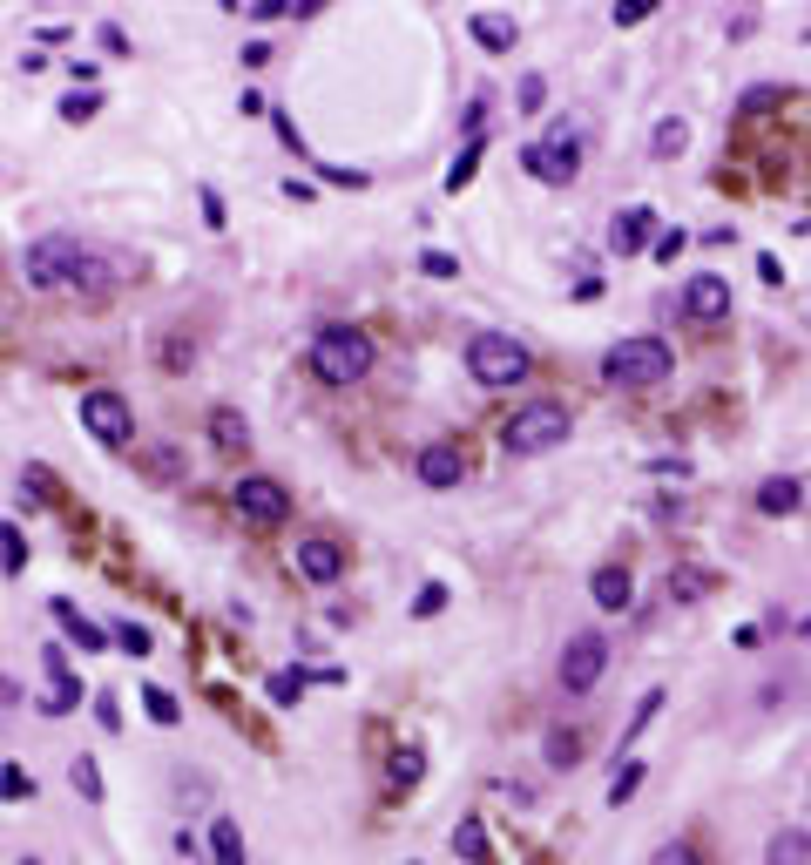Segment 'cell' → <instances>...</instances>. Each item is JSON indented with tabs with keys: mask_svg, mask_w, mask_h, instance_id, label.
<instances>
[{
	"mask_svg": "<svg viewBox=\"0 0 811 865\" xmlns=\"http://www.w3.org/2000/svg\"><path fill=\"white\" fill-rule=\"evenodd\" d=\"M21 271H28L34 291H55V284H88V291H109V284L122 278V257H102L95 244H82V237L55 230V237H34V244H28Z\"/></svg>",
	"mask_w": 811,
	"mask_h": 865,
	"instance_id": "1",
	"label": "cell"
},
{
	"mask_svg": "<svg viewBox=\"0 0 811 865\" xmlns=\"http://www.w3.org/2000/svg\"><path fill=\"white\" fill-rule=\"evenodd\" d=\"M311 372L325 386H359L365 372H372V338L359 325H325V332L311 338Z\"/></svg>",
	"mask_w": 811,
	"mask_h": 865,
	"instance_id": "2",
	"label": "cell"
},
{
	"mask_svg": "<svg viewBox=\"0 0 811 865\" xmlns=\"http://www.w3.org/2000/svg\"><path fill=\"white\" fill-rule=\"evenodd\" d=\"M670 365H676V352L670 345H663V338H622V345H609V352H602V379H609V386H663V379H670Z\"/></svg>",
	"mask_w": 811,
	"mask_h": 865,
	"instance_id": "3",
	"label": "cell"
},
{
	"mask_svg": "<svg viewBox=\"0 0 811 865\" xmlns=\"http://www.w3.org/2000/svg\"><path fill=\"white\" fill-rule=\"evenodd\" d=\"M467 372H474V386L501 392V386H521L528 379V345L507 332H474V345H467Z\"/></svg>",
	"mask_w": 811,
	"mask_h": 865,
	"instance_id": "4",
	"label": "cell"
},
{
	"mask_svg": "<svg viewBox=\"0 0 811 865\" xmlns=\"http://www.w3.org/2000/svg\"><path fill=\"white\" fill-rule=\"evenodd\" d=\"M507 453H548L568 440V413H561L555 399H534V406H521V413L507 419Z\"/></svg>",
	"mask_w": 811,
	"mask_h": 865,
	"instance_id": "5",
	"label": "cell"
},
{
	"mask_svg": "<svg viewBox=\"0 0 811 865\" xmlns=\"http://www.w3.org/2000/svg\"><path fill=\"white\" fill-rule=\"evenodd\" d=\"M82 426H88V440H102V447H129L136 440V413H129V399L115 386L82 392Z\"/></svg>",
	"mask_w": 811,
	"mask_h": 865,
	"instance_id": "6",
	"label": "cell"
},
{
	"mask_svg": "<svg viewBox=\"0 0 811 865\" xmlns=\"http://www.w3.org/2000/svg\"><path fill=\"white\" fill-rule=\"evenodd\" d=\"M230 507H237V521H251V528H278L284 514H291V494H284L271 474H244L230 487Z\"/></svg>",
	"mask_w": 811,
	"mask_h": 865,
	"instance_id": "7",
	"label": "cell"
},
{
	"mask_svg": "<svg viewBox=\"0 0 811 865\" xmlns=\"http://www.w3.org/2000/svg\"><path fill=\"white\" fill-rule=\"evenodd\" d=\"M602 670H609V642L595 636V629L568 636V649H561V690H568V697H588V690L602 683Z\"/></svg>",
	"mask_w": 811,
	"mask_h": 865,
	"instance_id": "8",
	"label": "cell"
},
{
	"mask_svg": "<svg viewBox=\"0 0 811 865\" xmlns=\"http://www.w3.org/2000/svg\"><path fill=\"white\" fill-rule=\"evenodd\" d=\"M521 163H528L541 183H575V176H582V149H575L568 136H555V142H534Z\"/></svg>",
	"mask_w": 811,
	"mask_h": 865,
	"instance_id": "9",
	"label": "cell"
},
{
	"mask_svg": "<svg viewBox=\"0 0 811 865\" xmlns=\"http://www.w3.org/2000/svg\"><path fill=\"white\" fill-rule=\"evenodd\" d=\"M41 663H48V676H55V690L41 697V717H68V710L82 703V676L68 670V649H61V642H48V649H41Z\"/></svg>",
	"mask_w": 811,
	"mask_h": 865,
	"instance_id": "10",
	"label": "cell"
},
{
	"mask_svg": "<svg viewBox=\"0 0 811 865\" xmlns=\"http://www.w3.org/2000/svg\"><path fill=\"white\" fill-rule=\"evenodd\" d=\"M291 561H298V575H305V582H338V575H345V548H338V541H325V534L298 541V548H291Z\"/></svg>",
	"mask_w": 811,
	"mask_h": 865,
	"instance_id": "11",
	"label": "cell"
},
{
	"mask_svg": "<svg viewBox=\"0 0 811 865\" xmlns=\"http://www.w3.org/2000/svg\"><path fill=\"white\" fill-rule=\"evenodd\" d=\"M649 230H656V210H643V203H636V210H616V217H609V251L636 257L649 244Z\"/></svg>",
	"mask_w": 811,
	"mask_h": 865,
	"instance_id": "12",
	"label": "cell"
},
{
	"mask_svg": "<svg viewBox=\"0 0 811 865\" xmlns=\"http://www.w3.org/2000/svg\"><path fill=\"white\" fill-rule=\"evenodd\" d=\"M460 474H467V460H460L453 440H426L420 447V480L426 487H460Z\"/></svg>",
	"mask_w": 811,
	"mask_h": 865,
	"instance_id": "13",
	"label": "cell"
},
{
	"mask_svg": "<svg viewBox=\"0 0 811 865\" xmlns=\"http://www.w3.org/2000/svg\"><path fill=\"white\" fill-rule=\"evenodd\" d=\"M48 609H55V622H61V636L68 642H82V656H102V649H109V629H95V622H88L82 609H75V602H48Z\"/></svg>",
	"mask_w": 811,
	"mask_h": 865,
	"instance_id": "14",
	"label": "cell"
},
{
	"mask_svg": "<svg viewBox=\"0 0 811 865\" xmlns=\"http://www.w3.org/2000/svg\"><path fill=\"white\" fill-rule=\"evenodd\" d=\"M683 311H690V318H724L730 311V284L724 278H690L683 284Z\"/></svg>",
	"mask_w": 811,
	"mask_h": 865,
	"instance_id": "15",
	"label": "cell"
},
{
	"mask_svg": "<svg viewBox=\"0 0 811 865\" xmlns=\"http://www.w3.org/2000/svg\"><path fill=\"white\" fill-rule=\"evenodd\" d=\"M588 595H595V609L622 615V609H629V595H636V582H629V568H595V582H588Z\"/></svg>",
	"mask_w": 811,
	"mask_h": 865,
	"instance_id": "16",
	"label": "cell"
},
{
	"mask_svg": "<svg viewBox=\"0 0 811 865\" xmlns=\"http://www.w3.org/2000/svg\"><path fill=\"white\" fill-rule=\"evenodd\" d=\"M798 501H805V487L791 474H771L764 487H757V514H798Z\"/></svg>",
	"mask_w": 811,
	"mask_h": 865,
	"instance_id": "17",
	"label": "cell"
},
{
	"mask_svg": "<svg viewBox=\"0 0 811 865\" xmlns=\"http://www.w3.org/2000/svg\"><path fill=\"white\" fill-rule=\"evenodd\" d=\"M210 859H217V865H251V859H244V832H237V818H210Z\"/></svg>",
	"mask_w": 811,
	"mask_h": 865,
	"instance_id": "18",
	"label": "cell"
},
{
	"mask_svg": "<svg viewBox=\"0 0 811 865\" xmlns=\"http://www.w3.org/2000/svg\"><path fill=\"white\" fill-rule=\"evenodd\" d=\"M467 34H474L480 48H494V55H507V48H514V21H507V14H474V21H467Z\"/></svg>",
	"mask_w": 811,
	"mask_h": 865,
	"instance_id": "19",
	"label": "cell"
},
{
	"mask_svg": "<svg viewBox=\"0 0 811 865\" xmlns=\"http://www.w3.org/2000/svg\"><path fill=\"white\" fill-rule=\"evenodd\" d=\"M811 859V838L805 832H778L771 845H764V865H805Z\"/></svg>",
	"mask_w": 811,
	"mask_h": 865,
	"instance_id": "20",
	"label": "cell"
},
{
	"mask_svg": "<svg viewBox=\"0 0 811 865\" xmlns=\"http://www.w3.org/2000/svg\"><path fill=\"white\" fill-rule=\"evenodd\" d=\"M210 440H217V447H244V440H251L244 413H237V406H217V413H210Z\"/></svg>",
	"mask_w": 811,
	"mask_h": 865,
	"instance_id": "21",
	"label": "cell"
},
{
	"mask_svg": "<svg viewBox=\"0 0 811 865\" xmlns=\"http://www.w3.org/2000/svg\"><path fill=\"white\" fill-rule=\"evenodd\" d=\"M683 142H690V122H683V115H663L656 136H649V149H656V156H683Z\"/></svg>",
	"mask_w": 811,
	"mask_h": 865,
	"instance_id": "22",
	"label": "cell"
},
{
	"mask_svg": "<svg viewBox=\"0 0 811 865\" xmlns=\"http://www.w3.org/2000/svg\"><path fill=\"white\" fill-rule=\"evenodd\" d=\"M453 852L474 859V865H487V832H480V818H460V825H453Z\"/></svg>",
	"mask_w": 811,
	"mask_h": 865,
	"instance_id": "23",
	"label": "cell"
},
{
	"mask_svg": "<svg viewBox=\"0 0 811 865\" xmlns=\"http://www.w3.org/2000/svg\"><path fill=\"white\" fill-rule=\"evenodd\" d=\"M480 149H487V136H474L460 156H453V169H447V190H467L474 183V169H480Z\"/></svg>",
	"mask_w": 811,
	"mask_h": 865,
	"instance_id": "24",
	"label": "cell"
},
{
	"mask_svg": "<svg viewBox=\"0 0 811 865\" xmlns=\"http://www.w3.org/2000/svg\"><path fill=\"white\" fill-rule=\"evenodd\" d=\"M0 568H7V575H21V568H28V541H21V528H14V521H0Z\"/></svg>",
	"mask_w": 811,
	"mask_h": 865,
	"instance_id": "25",
	"label": "cell"
},
{
	"mask_svg": "<svg viewBox=\"0 0 811 865\" xmlns=\"http://www.w3.org/2000/svg\"><path fill=\"white\" fill-rule=\"evenodd\" d=\"M68 784L82 791L88 805H102V771H95V757H75V764H68Z\"/></svg>",
	"mask_w": 811,
	"mask_h": 865,
	"instance_id": "26",
	"label": "cell"
},
{
	"mask_svg": "<svg viewBox=\"0 0 811 865\" xmlns=\"http://www.w3.org/2000/svg\"><path fill=\"white\" fill-rule=\"evenodd\" d=\"M142 710H149V717H156L163 730H176V724H183V710H176V697H169V690H156V683L142 690Z\"/></svg>",
	"mask_w": 811,
	"mask_h": 865,
	"instance_id": "27",
	"label": "cell"
},
{
	"mask_svg": "<svg viewBox=\"0 0 811 865\" xmlns=\"http://www.w3.org/2000/svg\"><path fill=\"white\" fill-rule=\"evenodd\" d=\"M95 109H102V95H95V88H75V95H61V115H68V122H88Z\"/></svg>",
	"mask_w": 811,
	"mask_h": 865,
	"instance_id": "28",
	"label": "cell"
},
{
	"mask_svg": "<svg viewBox=\"0 0 811 865\" xmlns=\"http://www.w3.org/2000/svg\"><path fill=\"white\" fill-rule=\"evenodd\" d=\"M582 757V737L575 730H548V764H575Z\"/></svg>",
	"mask_w": 811,
	"mask_h": 865,
	"instance_id": "29",
	"label": "cell"
},
{
	"mask_svg": "<svg viewBox=\"0 0 811 865\" xmlns=\"http://www.w3.org/2000/svg\"><path fill=\"white\" fill-rule=\"evenodd\" d=\"M636 784H643V764H622L616 778H609V805H629V798H636Z\"/></svg>",
	"mask_w": 811,
	"mask_h": 865,
	"instance_id": "30",
	"label": "cell"
},
{
	"mask_svg": "<svg viewBox=\"0 0 811 865\" xmlns=\"http://www.w3.org/2000/svg\"><path fill=\"white\" fill-rule=\"evenodd\" d=\"M420 764H426V757L413 751V744H406V751L392 757V771H386V778H392V784H420Z\"/></svg>",
	"mask_w": 811,
	"mask_h": 865,
	"instance_id": "31",
	"label": "cell"
},
{
	"mask_svg": "<svg viewBox=\"0 0 811 865\" xmlns=\"http://www.w3.org/2000/svg\"><path fill=\"white\" fill-rule=\"evenodd\" d=\"M420 271L447 284V278H460V257H447V251H420Z\"/></svg>",
	"mask_w": 811,
	"mask_h": 865,
	"instance_id": "32",
	"label": "cell"
},
{
	"mask_svg": "<svg viewBox=\"0 0 811 865\" xmlns=\"http://www.w3.org/2000/svg\"><path fill=\"white\" fill-rule=\"evenodd\" d=\"M109 636L122 642V649H129V656H149V629H142V622H115Z\"/></svg>",
	"mask_w": 811,
	"mask_h": 865,
	"instance_id": "33",
	"label": "cell"
},
{
	"mask_svg": "<svg viewBox=\"0 0 811 865\" xmlns=\"http://www.w3.org/2000/svg\"><path fill=\"white\" fill-rule=\"evenodd\" d=\"M28 791H34V778L21 764H0V798H28Z\"/></svg>",
	"mask_w": 811,
	"mask_h": 865,
	"instance_id": "34",
	"label": "cell"
},
{
	"mask_svg": "<svg viewBox=\"0 0 811 865\" xmlns=\"http://www.w3.org/2000/svg\"><path fill=\"white\" fill-rule=\"evenodd\" d=\"M298 690H305V676H298V670H284V676H271V703H284V710H291V703H298Z\"/></svg>",
	"mask_w": 811,
	"mask_h": 865,
	"instance_id": "35",
	"label": "cell"
},
{
	"mask_svg": "<svg viewBox=\"0 0 811 865\" xmlns=\"http://www.w3.org/2000/svg\"><path fill=\"white\" fill-rule=\"evenodd\" d=\"M656 710H663V690H649V697L636 703V717H629V737H643V730L656 724Z\"/></svg>",
	"mask_w": 811,
	"mask_h": 865,
	"instance_id": "36",
	"label": "cell"
},
{
	"mask_svg": "<svg viewBox=\"0 0 811 865\" xmlns=\"http://www.w3.org/2000/svg\"><path fill=\"white\" fill-rule=\"evenodd\" d=\"M778 102H784V88H751L737 109H744V115H764V109H778Z\"/></svg>",
	"mask_w": 811,
	"mask_h": 865,
	"instance_id": "37",
	"label": "cell"
},
{
	"mask_svg": "<svg viewBox=\"0 0 811 865\" xmlns=\"http://www.w3.org/2000/svg\"><path fill=\"white\" fill-rule=\"evenodd\" d=\"M318 176H325V183H338V190H345V183H352V190H365V169H345V163H318Z\"/></svg>",
	"mask_w": 811,
	"mask_h": 865,
	"instance_id": "38",
	"label": "cell"
},
{
	"mask_svg": "<svg viewBox=\"0 0 811 865\" xmlns=\"http://www.w3.org/2000/svg\"><path fill=\"white\" fill-rule=\"evenodd\" d=\"M440 609H447V582H426L420 602H413V615H440Z\"/></svg>",
	"mask_w": 811,
	"mask_h": 865,
	"instance_id": "39",
	"label": "cell"
},
{
	"mask_svg": "<svg viewBox=\"0 0 811 865\" xmlns=\"http://www.w3.org/2000/svg\"><path fill=\"white\" fill-rule=\"evenodd\" d=\"M649 7H656V0H616V28H636V21H649Z\"/></svg>",
	"mask_w": 811,
	"mask_h": 865,
	"instance_id": "40",
	"label": "cell"
},
{
	"mask_svg": "<svg viewBox=\"0 0 811 865\" xmlns=\"http://www.w3.org/2000/svg\"><path fill=\"white\" fill-rule=\"evenodd\" d=\"M649 865H697V852H690V845H676V838H670V845H656V859H649Z\"/></svg>",
	"mask_w": 811,
	"mask_h": 865,
	"instance_id": "41",
	"label": "cell"
},
{
	"mask_svg": "<svg viewBox=\"0 0 811 865\" xmlns=\"http://www.w3.org/2000/svg\"><path fill=\"white\" fill-rule=\"evenodd\" d=\"M196 203H203V224L224 230V196H217V190H196Z\"/></svg>",
	"mask_w": 811,
	"mask_h": 865,
	"instance_id": "42",
	"label": "cell"
},
{
	"mask_svg": "<svg viewBox=\"0 0 811 865\" xmlns=\"http://www.w3.org/2000/svg\"><path fill=\"white\" fill-rule=\"evenodd\" d=\"M683 244H690L683 230H663V237H656V257H663V264H676V257H683Z\"/></svg>",
	"mask_w": 811,
	"mask_h": 865,
	"instance_id": "43",
	"label": "cell"
},
{
	"mask_svg": "<svg viewBox=\"0 0 811 865\" xmlns=\"http://www.w3.org/2000/svg\"><path fill=\"white\" fill-rule=\"evenodd\" d=\"M95 724H102V730H122V710H115V697H109V690L95 697Z\"/></svg>",
	"mask_w": 811,
	"mask_h": 865,
	"instance_id": "44",
	"label": "cell"
},
{
	"mask_svg": "<svg viewBox=\"0 0 811 865\" xmlns=\"http://www.w3.org/2000/svg\"><path fill=\"white\" fill-rule=\"evenodd\" d=\"M271 129H278L284 149H305V136H298V122H291V115H271Z\"/></svg>",
	"mask_w": 811,
	"mask_h": 865,
	"instance_id": "45",
	"label": "cell"
},
{
	"mask_svg": "<svg viewBox=\"0 0 811 865\" xmlns=\"http://www.w3.org/2000/svg\"><path fill=\"white\" fill-rule=\"evenodd\" d=\"M757 278H764V284H784V264H778L771 251H764V257H757Z\"/></svg>",
	"mask_w": 811,
	"mask_h": 865,
	"instance_id": "46",
	"label": "cell"
},
{
	"mask_svg": "<svg viewBox=\"0 0 811 865\" xmlns=\"http://www.w3.org/2000/svg\"><path fill=\"white\" fill-rule=\"evenodd\" d=\"M541 95H548V88H541V75H528V82H521V109H541Z\"/></svg>",
	"mask_w": 811,
	"mask_h": 865,
	"instance_id": "47",
	"label": "cell"
}]
</instances>
